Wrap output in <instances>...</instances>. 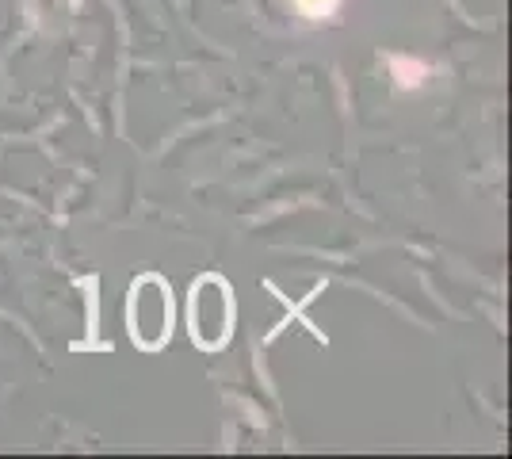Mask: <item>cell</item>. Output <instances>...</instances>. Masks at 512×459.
<instances>
[{"label":"cell","instance_id":"6da1fadb","mask_svg":"<svg viewBox=\"0 0 512 459\" xmlns=\"http://www.w3.org/2000/svg\"><path fill=\"white\" fill-rule=\"evenodd\" d=\"M127 326H130V337L150 352L161 349V345L169 341L172 299L157 276H146V280L134 284V291H130V306H127Z\"/></svg>","mask_w":512,"mask_h":459},{"label":"cell","instance_id":"7a4b0ae2","mask_svg":"<svg viewBox=\"0 0 512 459\" xmlns=\"http://www.w3.org/2000/svg\"><path fill=\"white\" fill-rule=\"evenodd\" d=\"M230 333H234V299L218 276H207L192 291V337L203 349H222Z\"/></svg>","mask_w":512,"mask_h":459},{"label":"cell","instance_id":"3957f363","mask_svg":"<svg viewBox=\"0 0 512 459\" xmlns=\"http://www.w3.org/2000/svg\"><path fill=\"white\" fill-rule=\"evenodd\" d=\"M299 4L310 12V16H321V12H329V4H333V0H299Z\"/></svg>","mask_w":512,"mask_h":459}]
</instances>
